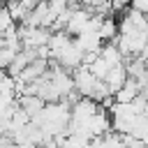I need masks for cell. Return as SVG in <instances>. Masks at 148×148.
<instances>
[{
    "mask_svg": "<svg viewBox=\"0 0 148 148\" xmlns=\"http://www.w3.org/2000/svg\"><path fill=\"white\" fill-rule=\"evenodd\" d=\"M111 113V130L113 132H118V134H132L134 132V125H136V120L143 116V113H139L136 111V106L130 102V104H113L111 109H109Z\"/></svg>",
    "mask_w": 148,
    "mask_h": 148,
    "instance_id": "6da1fadb",
    "label": "cell"
},
{
    "mask_svg": "<svg viewBox=\"0 0 148 148\" xmlns=\"http://www.w3.org/2000/svg\"><path fill=\"white\" fill-rule=\"evenodd\" d=\"M90 23H92V12L86 9V7H72V14L67 18V25H65V32L69 35H81V32H92L90 30Z\"/></svg>",
    "mask_w": 148,
    "mask_h": 148,
    "instance_id": "7a4b0ae2",
    "label": "cell"
},
{
    "mask_svg": "<svg viewBox=\"0 0 148 148\" xmlns=\"http://www.w3.org/2000/svg\"><path fill=\"white\" fill-rule=\"evenodd\" d=\"M72 79H74V90H76L81 97H90V99H92V95H95V86H97L99 79L90 72V67L81 65L79 69L72 72Z\"/></svg>",
    "mask_w": 148,
    "mask_h": 148,
    "instance_id": "3957f363",
    "label": "cell"
},
{
    "mask_svg": "<svg viewBox=\"0 0 148 148\" xmlns=\"http://www.w3.org/2000/svg\"><path fill=\"white\" fill-rule=\"evenodd\" d=\"M83 56H86V53H83V51L76 46V42L72 39V42H69V44H67L53 60H56L60 67H65L67 72H74V69H79V67L83 65Z\"/></svg>",
    "mask_w": 148,
    "mask_h": 148,
    "instance_id": "277c9868",
    "label": "cell"
},
{
    "mask_svg": "<svg viewBox=\"0 0 148 148\" xmlns=\"http://www.w3.org/2000/svg\"><path fill=\"white\" fill-rule=\"evenodd\" d=\"M46 72H49V60H46V58H37V60H32V62H30V65L18 74V81L28 86V83L39 81Z\"/></svg>",
    "mask_w": 148,
    "mask_h": 148,
    "instance_id": "5b68a950",
    "label": "cell"
},
{
    "mask_svg": "<svg viewBox=\"0 0 148 148\" xmlns=\"http://www.w3.org/2000/svg\"><path fill=\"white\" fill-rule=\"evenodd\" d=\"M141 92H143V90H141V83H139L136 79H132V76H130V79L125 81V86H123L120 90H116V92H113V97H116V102H118V104H130V102H134Z\"/></svg>",
    "mask_w": 148,
    "mask_h": 148,
    "instance_id": "8992f818",
    "label": "cell"
},
{
    "mask_svg": "<svg viewBox=\"0 0 148 148\" xmlns=\"http://www.w3.org/2000/svg\"><path fill=\"white\" fill-rule=\"evenodd\" d=\"M74 42H76V46H79L83 53H99L102 46H104V42L99 39L97 32H81V35L74 37Z\"/></svg>",
    "mask_w": 148,
    "mask_h": 148,
    "instance_id": "52a82bcc",
    "label": "cell"
},
{
    "mask_svg": "<svg viewBox=\"0 0 148 148\" xmlns=\"http://www.w3.org/2000/svg\"><path fill=\"white\" fill-rule=\"evenodd\" d=\"M130 79V74H127V67H125V62L123 65H116V67H111V72L104 76V81H106V86L111 88V92H116V90H120L123 86H125V81Z\"/></svg>",
    "mask_w": 148,
    "mask_h": 148,
    "instance_id": "ba28073f",
    "label": "cell"
},
{
    "mask_svg": "<svg viewBox=\"0 0 148 148\" xmlns=\"http://www.w3.org/2000/svg\"><path fill=\"white\" fill-rule=\"evenodd\" d=\"M18 106L30 116V120L35 118V116H39V111L46 106V102L39 97V95H21L18 97Z\"/></svg>",
    "mask_w": 148,
    "mask_h": 148,
    "instance_id": "9c48e42d",
    "label": "cell"
},
{
    "mask_svg": "<svg viewBox=\"0 0 148 148\" xmlns=\"http://www.w3.org/2000/svg\"><path fill=\"white\" fill-rule=\"evenodd\" d=\"M97 35H99V39L104 44L116 42V37H118V21L111 18V16H104L102 23H99V28H97Z\"/></svg>",
    "mask_w": 148,
    "mask_h": 148,
    "instance_id": "30bf717a",
    "label": "cell"
},
{
    "mask_svg": "<svg viewBox=\"0 0 148 148\" xmlns=\"http://www.w3.org/2000/svg\"><path fill=\"white\" fill-rule=\"evenodd\" d=\"M7 9H9V14H12V18L14 21H18V23H25V18H28V9L23 7V2L21 0H7Z\"/></svg>",
    "mask_w": 148,
    "mask_h": 148,
    "instance_id": "8fae6325",
    "label": "cell"
},
{
    "mask_svg": "<svg viewBox=\"0 0 148 148\" xmlns=\"http://www.w3.org/2000/svg\"><path fill=\"white\" fill-rule=\"evenodd\" d=\"M18 53H21V51H14L12 46L2 44V46H0V69H9V65L14 62V58H16Z\"/></svg>",
    "mask_w": 148,
    "mask_h": 148,
    "instance_id": "7c38bea8",
    "label": "cell"
},
{
    "mask_svg": "<svg viewBox=\"0 0 148 148\" xmlns=\"http://www.w3.org/2000/svg\"><path fill=\"white\" fill-rule=\"evenodd\" d=\"M12 25H16V21L12 18V14H9L7 5H2V7H0V37H2Z\"/></svg>",
    "mask_w": 148,
    "mask_h": 148,
    "instance_id": "4fadbf2b",
    "label": "cell"
},
{
    "mask_svg": "<svg viewBox=\"0 0 148 148\" xmlns=\"http://www.w3.org/2000/svg\"><path fill=\"white\" fill-rule=\"evenodd\" d=\"M104 2H109V0H79V5H83V7H86V9H90L92 14H95V9H97V7H102Z\"/></svg>",
    "mask_w": 148,
    "mask_h": 148,
    "instance_id": "5bb4252c",
    "label": "cell"
},
{
    "mask_svg": "<svg viewBox=\"0 0 148 148\" xmlns=\"http://www.w3.org/2000/svg\"><path fill=\"white\" fill-rule=\"evenodd\" d=\"M132 7H134V9H139L141 14H146V16H148V0H132Z\"/></svg>",
    "mask_w": 148,
    "mask_h": 148,
    "instance_id": "9a60e30c",
    "label": "cell"
},
{
    "mask_svg": "<svg viewBox=\"0 0 148 148\" xmlns=\"http://www.w3.org/2000/svg\"><path fill=\"white\" fill-rule=\"evenodd\" d=\"M111 2V9L113 12H120V9H125L127 5H132V0H109Z\"/></svg>",
    "mask_w": 148,
    "mask_h": 148,
    "instance_id": "2e32d148",
    "label": "cell"
},
{
    "mask_svg": "<svg viewBox=\"0 0 148 148\" xmlns=\"http://www.w3.org/2000/svg\"><path fill=\"white\" fill-rule=\"evenodd\" d=\"M14 139L12 136H0V148H14Z\"/></svg>",
    "mask_w": 148,
    "mask_h": 148,
    "instance_id": "e0dca14e",
    "label": "cell"
},
{
    "mask_svg": "<svg viewBox=\"0 0 148 148\" xmlns=\"http://www.w3.org/2000/svg\"><path fill=\"white\" fill-rule=\"evenodd\" d=\"M21 2H23V7H25L28 12H32V9H35L39 2H44V0H21Z\"/></svg>",
    "mask_w": 148,
    "mask_h": 148,
    "instance_id": "ac0fdd59",
    "label": "cell"
},
{
    "mask_svg": "<svg viewBox=\"0 0 148 148\" xmlns=\"http://www.w3.org/2000/svg\"><path fill=\"white\" fill-rule=\"evenodd\" d=\"M14 148H39V146H35V143H30V141H21V143H16Z\"/></svg>",
    "mask_w": 148,
    "mask_h": 148,
    "instance_id": "d6986e66",
    "label": "cell"
},
{
    "mask_svg": "<svg viewBox=\"0 0 148 148\" xmlns=\"http://www.w3.org/2000/svg\"><path fill=\"white\" fill-rule=\"evenodd\" d=\"M143 146H146V148H148V134H146V136H143Z\"/></svg>",
    "mask_w": 148,
    "mask_h": 148,
    "instance_id": "ffe728a7",
    "label": "cell"
}]
</instances>
